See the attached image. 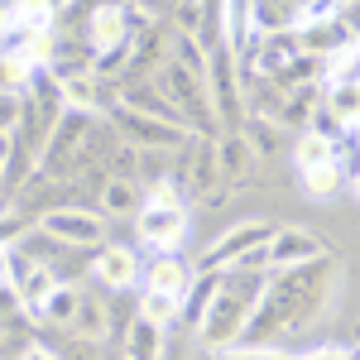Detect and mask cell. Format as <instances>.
I'll return each mask as SVG.
<instances>
[{"mask_svg": "<svg viewBox=\"0 0 360 360\" xmlns=\"http://www.w3.org/2000/svg\"><path fill=\"white\" fill-rule=\"evenodd\" d=\"M44 236H53L58 245H68V250H86L101 240V217H91L82 207H53L44 217Z\"/></svg>", "mask_w": 360, "mask_h": 360, "instance_id": "6", "label": "cell"}, {"mask_svg": "<svg viewBox=\"0 0 360 360\" xmlns=\"http://www.w3.org/2000/svg\"><path fill=\"white\" fill-rule=\"evenodd\" d=\"M25 360H58V356H53V351H44V346H29Z\"/></svg>", "mask_w": 360, "mask_h": 360, "instance_id": "26", "label": "cell"}, {"mask_svg": "<svg viewBox=\"0 0 360 360\" xmlns=\"http://www.w3.org/2000/svg\"><path fill=\"white\" fill-rule=\"evenodd\" d=\"M250 154H255V149H250L245 139H240V135H231V139L221 144V149H217V168H221V173H231V178H240V173L250 168Z\"/></svg>", "mask_w": 360, "mask_h": 360, "instance_id": "18", "label": "cell"}, {"mask_svg": "<svg viewBox=\"0 0 360 360\" xmlns=\"http://www.w3.org/2000/svg\"><path fill=\"white\" fill-rule=\"evenodd\" d=\"M139 250L130 245H106L101 240V250L91 255V278L101 283V288H111V293H125V288H135L139 283Z\"/></svg>", "mask_w": 360, "mask_h": 360, "instance_id": "5", "label": "cell"}, {"mask_svg": "<svg viewBox=\"0 0 360 360\" xmlns=\"http://www.w3.org/2000/svg\"><path fill=\"white\" fill-rule=\"evenodd\" d=\"M259 293H264V274H259V269H221L217 283H212V298L202 303V317H197L202 346L231 351V346L240 341V332H245Z\"/></svg>", "mask_w": 360, "mask_h": 360, "instance_id": "1", "label": "cell"}, {"mask_svg": "<svg viewBox=\"0 0 360 360\" xmlns=\"http://www.w3.org/2000/svg\"><path fill=\"white\" fill-rule=\"evenodd\" d=\"M322 106H327L346 130H356V86H336V91H327Z\"/></svg>", "mask_w": 360, "mask_h": 360, "instance_id": "20", "label": "cell"}, {"mask_svg": "<svg viewBox=\"0 0 360 360\" xmlns=\"http://www.w3.org/2000/svg\"><path fill=\"white\" fill-rule=\"evenodd\" d=\"M298 360H356L346 346H322V351H312V356H298Z\"/></svg>", "mask_w": 360, "mask_h": 360, "instance_id": "24", "label": "cell"}, {"mask_svg": "<svg viewBox=\"0 0 360 360\" xmlns=\"http://www.w3.org/2000/svg\"><path fill=\"white\" fill-rule=\"evenodd\" d=\"M336 86H356V44L327 53V63H322V86L317 91H336Z\"/></svg>", "mask_w": 360, "mask_h": 360, "instance_id": "15", "label": "cell"}, {"mask_svg": "<svg viewBox=\"0 0 360 360\" xmlns=\"http://www.w3.org/2000/svg\"><path fill=\"white\" fill-rule=\"evenodd\" d=\"M183 317V298L173 293H159V288H139V307H135V322H149V327H173Z\"/></svg>", "mask_w": 360, "mask_h": 360, "instance_id": "12", "label": "cell"}, {"mask_svg": "<svg viewBox=\"0 0 360 360\" xmlns=\"http://www.w3.org/2000/svg\"><path fill=\"white\" fill-rule=\"evenodd\" d=\"M135 236L154 255H178L183 240H188V207H149V202H139Z\"/></svg>", "mask_w": 360, "mask_h": 360, "instance_id": "2", "label": "cell"}, {"mask_svg": "<svg viewBox=\"0 0 360 360\" xmlns=\"http://www.w3.org/2000/svg\"><path fill=\"white\" fill-rule=\"evenodd\" d=\"M303 193L312 202H336L341 193H356V173H351L346 159L322 164V168H303Z\"/></svg>", "mask_w": 360, "mask_h": 360, "instance_id": "11", "label": "cell"}, {"mask_svg": "<svg viewBox=\"0 0 360 360\" xmlns=\"http://www.w3.org/2000/svg\"><path fill=\"white\" fill-rule=\"evenodd\" d=\"M164 86H168V101H173V111H178L183 125H188V115L202 120V125H212V106H207V96H202L197 72H188L183 63H173V68L164 72Z\"/></svg>", "mask_w": 360, "mask_h": 360, "instance_id": "7", "label": "cell"}, {"mask_svg": "<svg viewBox=\"0 0 360 360\" xmlns=\"http://www.w3.org/2000/svg\"><path fill=\"white\" fill-rule=\"evenodd\" d=\"M72 322H77V332H82V336H101V332H106V307H96L82 293V298H77V312H72Z\"/></svg>", "mask_w": 360, "mask_h": 360, "instance_id": "21", "label": "cell"}, {"mask_svg": "<svg viewBox=\"0 0 360 360\" xmlns=\"http://www.w3.org/2000/svg\"><path fill=\"white\" fill-rule=\"evenodd\" d=\"M10 274H15V255H10V250L0 245V288L10 283Z\"/></svg>", "mask_w": 360, "mask_h": 360, "instance_id": "25", "label": "cell"}, {"mask_svg": "<svg viewBox=\"0 0 360 360\" xmlns=\"http://www.w3.org/2000/svg\"><path fill=\"white\" fill-rule=\"evenodd\" d=\"M341 159V144L327 135H312V130H303L298 135V144H293V164H298V173L303 168H322V164H336Z\"/></svg>", "mask_w": 360, "mask_h": 360, "instance_id": "14", "label": "cell"}, {"mask_svg": "<svg viewBox=\"0 0 360 360\" xmlns=\"http://www.w3.org/2000/svg\"><path fill=\"white\" fill-rule=\"evenodd\" d=\"M77 298H82V293H77L72 283H63V278H58L53 288H49V298L39 303V317H44V322H53V327H63V322H72Z\"/></svg>", "mask_w": 360, "mask_h": 360, "instance_id": "16", "label": "cell"}, {"mask_svg": "<svg viewBox=\"0 0 360 360\" xmlns=\"http://www.w3.org/2000/svg\"><path fill=\"white\" fill-rule=\"evenodd\" d=\"M139 202H144V197L135 193L130 178H106V183H101V207H106L111 217H135Z\"/></svg>", "mask_w": 360, "mask_h": 360, "instance_id": "17", "label": "cell"}, {"mask_svg": "<svg viewBox=\"0 0 360 360\" xmlns=\"http://www.w3.org/2000/svg\"><path fill=\"white\" fill-rule=\"evenodd\" d=\"M322 255H327V245L303 226H283V231H274L264 240V264L269 269H298V264H312Z\"/></svg>", "mask_w": 360, "mask_h": 360, "instance_id": "4", "label": "cell"}, {"mask_svg": "<svg viewBox=\"0 0 360 360\" xmlns=\"http://www.w3.org/2000/svg\"><path fill=\"white\" fill-rule=\"evenodd\" d=\"M144 202H149V207H183V188H178V178H159V183L149 188Z\"/></svg>", "mask_w": 360, "mask_h": 360, "instance_id": "22", "label": "cell"}, {"mask_svg": "<svg viewBox=\"0 0 360 360\" xmlns=\"http://www.w3.org/2000/svg\"><path fill=\"white\" fill-rule=\"evenodd\" d=\"M159 327H149V322H135L130 327V360H159Z\"/></svg>", "mask_w": 360, "mask_h": 360, "instance_id": "19", "label": "cell"}, {"mask_svg": "<svg viewBox=\"0 0 360 360\" xmlns=\"http://www.w3.org/2000/svg\"><path fill=\"white\" fill-rule=\"evenodd\" d=\"M125 29H130V10L125 5H96L91 20H86V44L96 53H111L125 44Z\"/></svg>", "mask_w": 360, "mask_h": 360, "instance_id": "10", "label": "cell"}, {"mask_svg": "<svg viewBox=\"0 0 360 360\" xmlns=\"http://www.w3.org/2000/svg\"><path fill=\"white\" fill-rule=\"evenodd\" d=\"M139 278H144V288H159V293H173V298L188 303V293H193V283H197V269L183 255H154L139 269Z\"/></svg>", "mask_w": 360, "mask_h": 360, "instance_id": "8", "label": "cell"}, {"mask_svg": "<svg viewBox=\"0 0 360 360\" xmlns=\"http://www.w3.org/2000/svg\"><path fill=\"white\" fill-rule=\"evenodd\" d=\"M269 236H274V226H269V221H240V226H231V231H226V236H221L212 250H202L197 269H202V274H221V269H231V264H236L245 250L264 245Z\"/></svg>", "mask_w": 360, "mask_h": 360, "instance_id": "3", "label": "cell"}, {"mask_svg": "<svg viewBox=\"0 0 360 360\" xmlns=\"http://www.w3.org/2000/svg\"><path fill=\"white\" fill-rule=\"evenodd\" d=\"M5 10H10V39L53 29V0H10Z\"/></svg>", "mask_w": 360, "mask_h": 360, "instance_id": "13", "label": "cell"}, {"mask_svg": "<svg viewBox=\"0 0 360 360\" xmlns=\"http://www.w3.org/2000/svg\"><path fill=\"white\" fill-rule=\"evenodd\" d=\"M115 125L125 130V139H135L144 149H173V144H183V125H168V120H154V115H139L130 106H115Z\"/></svg>", "mask_w": 360, "mask_h": 360, "instance_id": "9", "label": "cell"}, {"mask_svg": "<svg viewBox=\"0 0 360 360\" xmlns=\"http://www.w3.org/2000/svg\"><path fill=\"white\" fill-rule=\"evenodd\" d=\"M221 360H293V356H283L278 346H255V351H236V346H231Z\"/></svg>", "mask_w": 360, "mask_h": 360, "instance_id": "23", "label": "cell"}, {"mask_svg": "<svg viewBox=\"0 0 360 360\" xmlns=\"http://www.w3.org/2000/svg\"><path fill=\"white\" fill-rule=\"evenodd\" d=\"M0 39H10V10L0 5Z\"/></svg>", "mask_w": 360, "mask_h": 360, "instance_id": "27", "label": "cell"}]
</instances>
